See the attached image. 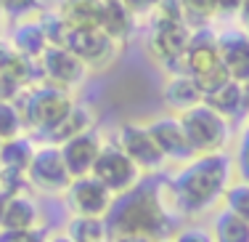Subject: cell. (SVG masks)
Instances as JSON below:
<instances>
[{"mask_svg":"<svg viewBox=\"0 0 249 242\" xmlns=\"http://www.w3.org/2000/svg\"><path fill=\"white\" fill-rule=\"evenodd\" d=\"M233 160L225 152L196 155L183 162L180 170L170 179V200L173 208L183 216H201L215 208L223 200L225 189L231 186Z\"/></svg>","mask_w":249,"mask_h":242,"instance_id":"6da1fadb","label":"cell"},{"mask_svg":"<svg viewBox=\"0 0 249 242\" xmlns=\"http://www.w3.org/2000/svg\"><path fill=\"white\" fill-rule=\"evenodd\" d=\"M109 237H149L162 240L170 237V210L162 192L154 186H146L141 181L133 192L114 197V205L106 213Z\"/></svg>","mask_w":249,"mask_h":242,"instance_id":"7a4b0ae2","label":"cell"},{"mask_svg":"<svg viewBox=\"0 0 249 242\" xmlns=\"http://www.w3.org/2000/svg\"><path fill=\"white\" fill-rule=\"evenodd\" d=\"M16 109H19L24 128L29 131H37L43 136H48L69 112L74 109V101L69 96V91L48 82H40V85H29L19 96L14 99Z\"/></svg>","mask_w":249,"mask_h":242,"instance_id":"3957f363","label":"cell"},{"mask_svg":"<svg viewBox=\"0 0 249 242\" xmlns=\"http://www.w3.org/2000/svg\"><path fill=\"white\" fill-rule=\"evenodd\" d=\"M180 75H188V78L196 80L201 93H210V91H215L217 85H223L225 80H231L228 69L223 67L220 45H217L215 32H210L207 27L194 29L188 51L180 61Z\"/></svg>","mask_w":249,"mask_h":242,"instance_id":"277c9868","label":"cell"},{"mask_svg":"<svg viewBox=\"0 0 249 242\" xmlns=\"http://www.w3.org/2000/svg\"><path fill=\"white\" fill-rule=\"evenodd\" d=\"M183 131L188 136L194 155H212V152H225V144L231 139V120L217 115L207 104H196V107L180 112Z\"/></svg>","mask_w":249,"mask_h":242,"instance_id":"5b68a950","label":"cell"},{"mask_svg":"<svg viewBox=\"0 0 249 242\" xmlns=\"http://www.w3.org/2000/svg\"><path fill=\"white\" fill-rule=\"evenodd\" d=\"M90 176H96L114 197L133 192V189L143 181V170L130 160L117 144H104V149H101Z\"/></svg>","mask_w":249,"mask_h":242,"instance_id":"8992f818","label":"cell"},{"mask_svg":"<svg viewBox=\"0 0 249 242\" xmlns=\"http://www.w3.org/2000/svg\"><path fill=\"white\" fill-rule=\"evenodd\" d=\"M27 181L29 189H35L40 194H64L69 189L72 176H69L61 149L56 144L37 146V152H35L32 162L27 168Z\"/></svg>","mask_w":249,"mask_h":242,"instance_id":"52a82bcc","label":"cell"},{"mask_svg":"<svg viewBox=\"0 0 249 242\" xmlns=\"http://www.w3.org/2000/svg\"><path fill=\"white\" fill-rule=\"evenodd\" d=\"M37 69H40V80L43 82L64 88V91H72V88L82 85V80L90 72V69H88L69 48H64V45H48L45 54L37 59Z\"/></svg>","mask_w":249,"mask_h":242,"instance_id":"ba28073f","label":"cell"},{"mask_svg":"<svg viewBox=\"0 0 249 242\" xmlns=\"http://www.w3.org/2000/svg\"><path fill=\"white\" fill-rule=\"evenodd\" d=\"M61 45L72 51L88 69L109 67L117 59V54H120V45L106 38L98 27L96 29H67Z\"/></svg>","mask_w":249,"mask_h":242,"instance_id":"9c48e42d","label":"cell"},{"mask_svg":"<svg viewBox=\"0 0 249 242\" xmlns=\"http://www.w3.org/2000/svg\"><path fill=\"white\" fill-rule=\"evenodd\" d=\"M194 29L186 21L178 24H151V32L146 38V51L157 64L164 67H180L183 56L188 51Z\"/></svg>","mask_w":249,"mask_h":242,"instance_id":"30bf717a","label":"cell"},{"mask_svg":"<svg viewBox=\"0 0 249 242\" xmlns=\"http://www.w3.org/2000/svg\"><path fill=\"white\" fill-rule=\"evenodd\" d=\"M117 146H120L143 173H157V170H162L164 165H167L164 155L157 146V141L151 139L149 128L138 125V122H122L120 131H117Z\"/></svg>","mask_w":249,"mask_h":242,"instance_id":"8fae6325","label":"cell"},{"mask_svg":"<svg viewBox=\"0 0 249 242\" xmlns=\"http://www.w3.org/2000/svg\"><path fill=\"white\" fill-rule=\"evenodd\" d=\"M67 205L72 216H96L106 218V213L114 205V194L109 192L96 176H82V179H72L69 189L64 192Z\"/></svg>","mask_w":249,"mask_h":242,"instance_id":"7c38bea8","label":"cell"},{"mask_svg":"<svg viewBox=\"0 0 249 242\" xmlns=\"http://www.w3.org/2000/svg\"><path fill=\"white\" fill-rule=\"evenodd\" d=\"M146 128H149L151 139L157 141L159 152L164 155V160L167 162H188L194 160V149L191 144H188V136L183 131V122L178 115H164V117H157V120L146 122Z\"/></svg>","mask_w":249,"mask_h":242,"instance_id":"4fadbf2b","label":"cell"},{"mask_svg":"<svg viewBox=\"0 0 249 242\" xmlns=\"http://www.w3.org/2000/svg\"><path fill=\"white\" fill-rule=\"evenodd\" d=\"M58 149H61V157H64V165H67L69 176L72 179H82V176H90L93 165H96L101 149H104V141L98 139L96 131H88L82 136L69 139Z\"/></svg>","mask_w":249,"mask_h":242,"instance_id":"5bb4252c","label":"cell"},{"mask_svg":"<svg viewBox=\"0 0 249 242\" xmlns=\"http://www.w3.org/2000/svg\"><path fill=\"white\" fill-rule=\"evenodd\" d=\"M223 67L228 69L231 80L247 82L249 80V35L244 29H228L217 35Z\"/></svg>","mask_w":249,"mask_h":242,"instance_id":"9a60e30c","label":"cell"},{"mask_svg":"<svg viewBox=\"0 0 249 242\" xmlns=\"http://www.w3.org/2000/svg\"><path fill=\"white\" fill-rule=\"evenodd\" d=\"M40 75L37 61L14 54L8 56V61L0 67V101H14L24 88H29L35 82V78Z\"/></svg>","mask_w":249,"mask_h":242,"instance_id":"2e32d148","label":"cell"},{"mask_svg":"<svg viewBox=\"0 0 249 242\" xmlns=\"http://www.w3.org/2000/svg\"><path fill=\"white\" fill-rule=\"evenodd\" d=\"M104 0H58L56 16L67 29H96L101 24Z\"/></svg>","mask_w":249,"mask_h":242,"instance_id":"e0dca14e","label":"cell"},{"mask_svg":"<svg viewBox=\"0 0 249 242\" xmlns=\"http://www.w3.org/2000/svg\"><path fill=\"white\" fill-rule=\"evenodd\" d=\"M0 229H40V205L29 192L11 194Z\"/></svg>","mask_w":249,"mask_h":242,"instance_id":"ac0fdd59","label":"cell"},{"mask_svg":"<svg viewBox=\"0 0 249 242\" xmlns=\"http://www.w3.org/2000/svg\"><path fill=\"white\" fill-rule=\"evenodd\" d=\"M98 29L109 40H114L117 45H122V43H127V38L135 29V16L124 8L120 0H109V3H104V11H101Z\"/></svg>","mask_w":249,"mask_h":242,"instance_id":"d6986e66","label":"cell"},{"mask_svg":"<svg viewBox=\"0 0 249 242\" xmlns=\"http://www.w3.org/2000/svg\"><path fill=\"white\" fill-rule=\"evenodd\" d=\"M48 45H51V40L45 35L43 21H24V24H19L14 29V38H11V48L19 56L29 59V61H37Z\"/></svg>","mask_w":249,"mask_h":242,"instance_id":"ffe728a7","label":"cell"},{"mask_svg":"<svg viewBox=\"0 0 249 242\" xmlns=\"http://www.w3.org/2000/svg\"><path fill=\"white\" fill-rule=\"evenodd\" d=\"M164 101H167V107L173 112H186L191 107H196V104L204 101V93H201V88L196 85V80L188 78V75H180L178 72L173 80L167 82V88H164Z\"/></svg>","mask_w":249,"mask_h":242,"instance_id":"44dd1931","label":"cell"},{"mask_svg":"<svg viewBox=\"0 0 249 242\" xmlns=\"http://www.w3.org/2000/svg\"><path fill=\"white\" fill-rule=\"evenodd\" d=\"M210 109H215L217 115H223L225 120H233L236 115H241V82L225 80L223 85H217L215 91L204 93V101Z\"/></svg>","mask_w":249,"mask_h":242,"instance_id":"7402d4cb","label":"cell"},{"mask_svg":"<svg viewBox=\"0 0 249 242\" xmlns=\"http://www.w3.org/2000/svg\"><path fill=\"white\" fill-rule=\"evenodd\" d=\"M35 152H37V146H35L27 136H16V139H11V141H3V144H0V170H19V173H27Z\"/></svg>","mask_w":249,"mask_h":242,"instance_id":"603a6c76","label":"cell"},{"mask_svg":"<svg viewBox=\"0 0 249 242\" xmlns=\"http://www.w3.org/2000/svg\"><path fill=\"white\" fill-rule=\"evenodd\" d=\"M88 131H93V117H90V112H88L85 107H77L74 104V109L69 112L67 117H64L61 122H58L53 131L45 136V144H56V146H61V144H67L69 139H74V136H82V133H88Z\"/></svg>","mask_w":249,"mask_h":242,"instance_id":"cb8c5ba5","label":"cell"},{"mask_svg":"<svg viewBox=\"0 0 249 242\" xmlns=\"http://www.w3.org/2000/svg\"><path fill=\"white\" fill-rule=\"evenodd\" d=\"M212 237L215 242H249V223L241 221L228 208H220L212 218Z\"/></svg>","mask_w":249,"mask_h":242,"instance_id":"d4e9b609","label":"cell"},{"mask_svg":"<svg viewBox=\"0 0 249 242\" xmlns=\"http://www.w3.org/2000/svg\"><path fill=\"white\" fill-rule=\"evenodd\" d=\"M64 232L74 242H106V240H111L106 218H96V216H72Z\"/></svg>","mask_w":249,"mask_h":242,"instance_id":"484cf974","label":"cell"},{"mask_svg":"<svg viewBox=\"0 0 249 242\" xmlns=\"http://www.w3.org/2000/svg\"><path fill=\"white\" fill-rule=\"evenodd\" d=\"M223 208H228L231 213L249 223V181H231V186L223 194Z\"/></svg>","mask_w":249,"mask_h":242,"instance_id":"4316f807","label":"cell"},{"mask_svg":"<svg viewBox=\"0 0 249 242\" xmlns=\"http://www.w3.org/2000/svg\"><path fill=\"white\" fill-rule=\"evenodd\" d=\"M24 120L14 101H0V141H11L16 136H24Z\"/></svg>","mask_w":249,"mask_h":242,"instance_id":"83f0119b","label":"cell"},{"mask_svg":"<svg viewBox=\"0 0 249 242\" xmlns=\"http://www.w3.org/2000/svg\"><path fill=\"white\" fill-rule=\"evenodd\" d=\"M149 16H151V24H178V21H186V11H183L180 0H157Z\"/></svg>","mask_w":249,"mask_h":242,"instance_id":"f1b7e54d","label":"cell"},{"mask_svg":"<svg viewBox=\"0 0 249 242\" xmlns=\"http://www.w3.org/2000/svg\"><path fill=\"white\" fill-rule=\"evenodd\" d=\"M183 11H186V24L188 19H199V21H210L212 16L220 14V3L217 0H180Z\"/></svg>","mask_w":249,"mask_h":242,"instance_id":"f546056e","label":"cell"},{"mask_svg":"<svg viewBox=\"0 0 249 242\" xmlns=\"http://www.w3.org/2000/svg\"><path fill=\"white\" fill-rule=\"evenodd\" d=\"M233 168L239 173V181H249V128H244L236 146V157H233Z\"/></svg>","mask_w":249,"mask_h":242,"instance_id":"4dcf8cb0","label":"cell"},{"mask_svg":"<svg viewBox=\"0 0 249 242\" xmlns=\"http://www.w3.org/2000/svg\"><path fill=\"white\" fill-rule=\"evenodd\" d=\"M173 242H215V237H212V229L199 226V223H188V226L178 229L173 234Z\"/></svg>","mask_w":249,"mask_h":242,"instance_id":"1f68e13d","label":"cell"},{"mask_svg":"<svg viewBox=\"0 0 249 242\" xmlns=\"http://www.w3.org/2000/svg\"><path fill=\"white\" fill-rule=\"evenodd\" d=\"M43 229H0V242H45Z\"/></svg>","mask_w":249,"mask_h":242,"instance_id":"d6a6232c","label":"cell"},{"mask_svg":"<svg viewBox=\"0 0 249 242\" xmlns=\"http://www.w3.org/2000/svg\"><path fill=\"white\" fill-rule=\"evenodd\" d=\"M37 5H40V0H0L3 16H11V19L29 16L32 11H37Z\"/></svg>","mask_w":249,"mask_h":242,"instance_id":"836d02e7","label":"cell"},{"mask_svg":"<svg viewBox=\"0 0 249 242\" xmlns=\"http://www.w3.org/2000/svg\"><path fill=\"white\" fill-rule=\"evenodd\" d=\"M120 3L133 16H138V14H151V8H154V3H157V0H120Z\"/></svg>","mask_w":249,"mask_h":242,"instance_id":"e575fe53","label":"cell"},{"mask_svg":"<svg viewBox=\"0 0 249 242\" xmlns=\"http://www.w3.org/2000/svg\"><path fill=\"white\" fill-rule=\"evenodd\" d=\"M220 3V14H241V5H244V0H217Z\"/></svg>","mask_w":249,"mask_h":242,"instance_id":"d590c367","label":"cell"},{"mask_svg":"<svg viewBox=\"0 0 249 242\" xmlns=\"http://www.w3.org/2000/svg\"><path fill=\"white\" fill-rule=\"evenodd\" d=\"M241 109L249 112V80L241 82Z\"/></svg>","mask_w":249,"mask_h":242,"instance_id":"8d00e7d4","label":"cell"},{"mask_svg":"<svg viewBox=\"0 0 249 242\" xmlns=\"http://www.w3.org/2000/svg\"><path fill=\"white\" fill-rule=\"evenodd\" d=\"M45 242H74V240L69 237L67 232H56V234H51V237L45 240Z\"/></svg>","mask_w":249,"mask_h":242,"instance_id":"74e56055","label":"cell"},{"mask_svg":"<svg viewBox=\"0 0 249 242\" xmlns=\"http://www.w3.org/2000/svg\"><path fill=\"white\" fill-rule=\"evenodd\" d=\"M14 54V48H11V45H3L0 43V67H3L5 61H8V56Z\"/></svg>","mask_w":249,"mask_h":242,"instance_id":"f35d334b","label":"cell"},{"mask_svg":"<svg viewBox=\"0 0 249 242\" xmlns=\"http://www.w3.org/2000/svg\"><path fill=\"white\" fill-rule=\"evenodd\" d=\"M8 197L11 194L0 192V226H3V213H5V205H8Z\"/></svg>","mask_w":249,"mask_h":242,"instance_id":"ab89813d","label":"cell"},{"mask_svg":"<svg viewBox=\"0 0 249 242\" xmlns=\"http://www.w3.org/2000/svg\"><path fill=\"white\" fill-rule=\"evenodd\" d=\"M111 242H154L149 237H114Z\"/></svg>","mask_w":249,"mask_h":242,"instance_id":"60d3db41","label":"cell"},{"mask_svg":"<svg viewBox=\"0 0 249 242\" xmlns=\"http://www.w3.org/2000/svg\"><path fill=\"white\" fill-rule=\"evenodd\" d=\"M241 19H249V0H244V5H241Z\"/></svg>","mask_w":249,"mask_h":242,"instance_id":"b9f144b4","label":"cell"},{"mask_svg":"<svg viewBox=\"0 0 249 242\" xmlns=\"http://www.w3.org/2000/svg\"><path fill=\"white\" fill-rule=\"evenodd\" d=\"M241 24H244V32L249 35V19H241Z\"/></svg>","mask_w":249,"mask_h":242,"instance_id":"7bdbcfd3","label":"cell"},{"mask_svg":"<svg viewBox=\"0 0 249 242\" xmlns=\"http://www.w3.org/2000/svg\"><path fill=\"white\" fill-rule=\"evenodd\" d=\"M154 242H173V237H162V240H154Z\"/></svg>","mask_w":249,"mask_h":242,"instance_id":"ee69618b","label":"cell"},{"mask_svg":"<svg viewBox=\"0 0 249 242\" xmlns=\"http://www.w3.org/2000/svg\"><path fill=\"white\" fill-rule=\"evenodd\" d=\"M0 16H3V8H0Z\"/></svg>","mask_w":249,"mask_h":242,"instance_id":"f6af8a7d","label":"cell"},{"mask_svg":"<svg viewBox=\"0 0 249 242\" xmlns=\"http://www.w3.org/2000/svg\"><path fill=\"white\" fill-rule=\"evenodd\" d=\"M104 3H109V0H104Z\"/></svg>","mask_w":249,"mask_h":242,"instance_id":"bcb514c9","label":"cell"},{"mask_svg":"<svg viewBox=\"0 0 249 242\" xmlns=\"http://www.w3.org/2000/svg\"><path fill=\"white\" fill-rule=\"evenodd\" d=\"M106 242H111V240H106Z\"/></svg>","mask_w":249,"mask_h":242,"instance_id":"7dc6e473","label":"cell"},{"mask_svg":"<svg viewBox=\"0 0 249 242\" xmlns=\"http://www.w3.org/2000/svg\"><path fill=\"white\" fill-rule=\"evenodd\" d=\"M0 192H3V189H0Z\"/></svg>","mask_w":249,"mask_h":242,"instance_id":"c3c4849f","label":"cell"},{"mask_svg":"<svg viewBox=\"0 0 249 242\" xmlns=\"http://www.w3.org/2000/svg\"><path fill=\"white\" fill-rule=\"evenodd\" d=\"M0 144H3V141H0Z\"/></svg>","mask_w":249,"mask_h":242,"instance_id":"681fc988","label":"cell"}]
</instances>
